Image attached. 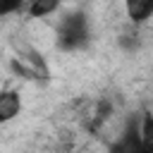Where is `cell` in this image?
<instances>
[{
	"label": "cell",
	"mask_w": 153,
	"mask_h": 153,
	"mask_svg": "<svg viewBox=\"0 0 153 153\" xmlns=\"http://www.w3.org/2000/svg\"><path fill=\"white\" fill-rule=\"evenodd\" d=\"M91 17L84 10H72L60 17L55 26V45L62 53H79L91 45Z\"/></svg>",
	"instance_id": "obj_1"
},
{
	"label": "cell",
	"mask_w": 153,
	"mask_h": 153,
	"mask_svg": "<svg viewBox=\"0 0 153 153\" xmlns=\"http://www.w3.org/2000/svg\"><path fill=\"white\" fill-rule=\"evenodd\" d=\"M110 153H153V120L148 110L124 127V131L110 146Z\"/></svg>",
	"instance_id": "obj_2"
},
{
	"label": "cell",
	"mask_w": 153,
	"mask_h": 153,
	"mask_svg": "<svg viewBox=\"0 0 153 153\" xmlns=\"http://www.w3.org/2000/svg\"><path fill=\"white\" fill-rule=\"evenodd\" d=\"M24 100L17 88H0V124H7L22 115Z\"/></svg>",
	"instance_id": "obj_3"
},
{
	"label": "cell",
	"mask_w": 153,
	"mask_h": 153,
	"mask_svg": "<svg viewBox=\"0 0 153 153\" xmlns=\"http://www.w3.org/2000/svg\"><path fill=\"white\" fill-rule=\"evenodd\" d=\"M124 14H127V19L131 22V26H141V24H146L148 19H151V14H153V2L151 0H127L124 2Z\"/></svg>",
	"instance_id": "obj_4"
},
{
	"label": "cell",
	"mask_w": 153,
	"mask_h": 153,
	"mask_svg": "<svg viewBox=\"0 0 153 153\" xmlns=\"http://www.w3.org/2000/svg\"><path fill=\"white\" fill-rule=\"evenodd\" d=\"M60 10V2L50 0V2H31V5H22V12H26L31 19H48L50 14H55Z\"/></svg>",
	"instance_id": "obj_5"
},
{
	"label": "cell",
	"mask_w": 153,
	"mask_h": 153,
	"mask_svg": "<svg viewBox=\"0 0 153 153\" xmlns=\"http://www.w3.org/2000/svg\"><path fill=\"white\" fill-rule=\"evenodd\" d=\"M10 12H22V5H19V2H12V5L0 2V17H2V14H10Z\"/></svg>",
	"instance_id": "obj_6"
}]
</instances>
